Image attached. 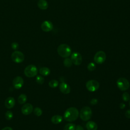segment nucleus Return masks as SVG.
<instances>
[{
  "instance_id": "f257e3e1",
  "label": "nucleus",
  "mask_w": 130,
  "mask_h": 130,
  "mask_svg": "<svg viewBox=\"0 0 130 130\" xmlns=\"http://www.w3.org/2000/svg\"><path fill=\"white\" fill-rule=\"evenodd\" d=\"M79 115V111L76 108L70 107L64 112L63 118L67 121L73 122L78 118Z\"/></svg>"
},
{
  "instance_id": "f03ea898",
  "label": "nucleus",
  "mask_w": 130,
  "mask_h": 130,
  "mask_svg": "<svg viewBox=\"0 0 130 130\" xmlns=\"http://www.w3.org/2000/svg\"><path fill=\"white\" fill-rule=\"evenodd\" d=\"M57 50L58 54L63 58H67L70 56L72 52L71 47L66 44H62L59 45Z\"/></svg>"
},
{
  "instance_id": "7ed1b4c3",
  "label": "nucleus",
  "mask_w": 130,
  "mask_h": 130,
  "mask_svg": "<svg viewBox=\"0 0 130 130\" xmlns=\"http://www.w3.org/2000/svg\"><path fill=\"white\" fill-rule=\"evenodd\" d=\"M80 118L83 121H88L89 120L92 115V111L91 109L88 106H85L83 107L79 113Z\"/></svg>"
},
{
  "instance_id": "20e7f679",
  "label": "nucleus",
  "mask_w": 130,
  "mask_h": 130,
  "mask_svg": "<svg viewBox=\"0 0 130 130\" xmlns=\"http://www.w3.org/2000/svg\"><path fill=\"white\" fill-rule=\"evenodd\" d=\"M24 73L27 77H34L37 75L38 73V69L35 65L30 64L25 68Z\"/></svg>"
},
{
  "instance_id": "39448f33",
  "label": "nucleus",
  "mask_w": 130,
  "mask_h": 130,
  "mask_svg": "<svg viewBox=\"0 0 130 130\" xmlns=\"http://www.w3.org/2000/svg\"><path fill=\"white\" fill-rule=\"evenodd\" d=\"M116 84L118 88L121 91H125L127 90L129 86L128 81L124 78H119L116 82Z\"/></svg>"
},
{
  "instance_id": "423d86ee",
  "label": "nucleus",
  "mask_w": 130,
  "mask_h": 130,
  "mask_svg": "<svg viewBox=\"0 0 130 130\" xmlns=\"http://www.w3.org/2000/svg\"><path fill=\"white\" fill-rule=\"evenodd\" d=\"M100 87V84L98 81L95 80H90L86 83L87 89L90 92H94L97 90Z\"/></svg>"
},
{
  "instance_id": "0eeeda50",
  "label": "nucleus",
  "mask_w": 130,
  "mask_h": 130,
  "mask_svg": "<svg viewBox=\"0 0 130 130\" xmlns=\"http://www.w3.org/2000/svg\"><path fill=\"white\" fill-rule=\"evenodd\" d=\"M11 58L16 63H21L24 60V55L19 51H15L11 55Z\"/></svg>"
},
{
  "instance_id": "6e6552de",
  "label": "nucleus",
  "mask_w": 130,
  "mask_h": 130,
  "mask_svg": "<svg viewBox=\"0 0 130 130\" xmlns=\"http://www.w3.org/2000/svg\"><path fill=\"white\" fill-rule=\"evenodd\" d=\"M106 59V55L103 51H98L94 56V61L98 64H102L105 62Z\"/></svg>"
},
{
  "instance_id": "1a4fd4ad",
  "label": "nucleus",
  "mask_w": 130,
  "mask_h": 130,
  "mask_svg": "<svg viewBox=\"0 0 130 130\" xmlns=\"http://www.w3.org/2000/svg\"><path fill=\"white\" fill-rule=\"evenodd\" d=\"M71 59L73 64L76 66H79L82 62V57L81 54L78 52H73L71 54Z\"/></svg>"
},
{
  "instance_id": "9d476101",
  "label": "nucleus",
  "mask_w": 130,
  "mask_h": 130,
  "mask_svg": "<svg viewBox=\"0 0 130 130\" xmlns=\"http://www.w3.org/2000/svg\"><path fill=\"white\" fill-rule=\"evenodd\" d=\"M12 83L14 87L16 89H18L21 88L23 86L24 84V80L21 77L17 76L13 80Z\"/></svg>"
},
{
  "instance_id": "9b49d317",
  "label": "nucleus",
  "mask_w": 130,
  "mask_h": 130,
  "mask_svg": "<svg viewBox=\"0 0 130 130\" xmlns=\"http://www.w3.org/2000/svg\"><path fill=\"white\" fill-rule=\"evenodd\" d=\"M41 27L44 31L49 32L53 29V25L51 21L48 20H45L42 23Z\"/></svg>"
},
{
  "instance_id": "f8f14e48",
  "label": "nucleus",
  "mask_w": 130,
  "mask_h": 130,
  "mask_svg": "<svg viewBox=\"0 0 130 130\" xmlns=\"http://www.w3.org/2000/svg\"><path fill=\"white\" fill-rule=\"evenodd\" d=\"M33 110V106L30 103L24 104L21 108V112L25 115H29L31 113Z\"/></svg>"
},
{
  "instance_id": "ddd939ff",
  "label": "nucleus",
  "mask_w": 130,
  "mask_h": 130,
  "mask_svg": "<svg viewBox=\"0 0 130 130\" xmlns=\"http://www.w3.org/2000/svg\"><path fill=\"white\" fill-rule=\"evenodd\" d=\"M60 91L63 94H68L71 91V87L69 84L66 82H61L59 86Z\"/></svg>"
},
{
  "instance_id": "4468645a",
  "label": "nucleus",
  "mask_w": 130,
  "mask_h": 130,
  "mask_svg": "<svg viewBox=\"0 0 130 130\" xmlns=\"http://www.w3.org/2000/svg\"><path fill=\"white\" fill-rule=\"evenodd\" d=\"M15 104V100L13 97H8L5 101V106L8 109H11L14 107Z\"/></svg>"
},
{
  "instance_id": "2eb2a0df",
  "label": "nucleus",
  "mask_w": 130,
  "mask_h": 130,
  "mask_svg": "<svg viewBox=\"0 0 130 130\" xmlns=\"http://www.w3.org/2000/svg\"><path fill=\"white\" fill-rule=\"evenodd\" d=\"M87 130H97L98 125L95 122L92 121H88L86 125Z\"/></svg>"
},
{
  "instance_id": "dca6fc26",
  "label": "nucleus",
  "mask_w": 130,
  "mask_h": 130,
  "mask_svg": "<svg viewBox=\"0 0 130 130\" xmlns=\"http://www.w3.org/2000/svg\"><path fill=\"white\" fill-rule=\"evenodd\" d=\"M38 6L41 10H46L48 8V4L46 0H39L38 2Z\"/></svg>"
},
{
  "instance_id": "f3484780",
  "label": "nucleus",
  "mask_w": 130,
  "mask_h": 130,
  "mask_svg": "<svg viewBox=\"0 0 130 130\" xmlns=\"http://www.w3.org/2000/svg\"><path fill=\"white\" fill-rule=\"evenodd\" d=\"M62 120V117L59 115H55L51 117V122L55 124H59L60 123Z\"/></svg>"
},
{
  "instance_id": "a211bd4d",
  "label": "nucleus",
  "mask_w": 130,
  "mask_h": 130,
  "mask_svg": "<svg viewBox=\"0 0 130 130\" xmlns=\"http://www.w3.org/2000/svg\"><path fill=\"white\" fill-rule=\"evenodd\" d=\"M39 73L41 75L43 76H47L50 74V70L47 67H42L41 69H40Z\"/></svg>"
},
{
  "instance_id": "6ab92c4d",
  "label": "nucleus",
  "mask_w": 130,
  "mask_h": 130,
  "mask_svg": "<svg viewBox=\"0 0 130 130\" xmlns=\"http://www.w3.org/2000/svg\"><path fill=\"white\" fill-rule=\"evenodd\" d=\"M27 101V96L25 94H21L18 98V102L20 104H24Z\"/></svg>"
},
{
  "instance_id": "aec40b11",
  "label": "nucleus",
  "mask_w": 130,
  "mask_h": 130,
  "mask_svg": "<svg viewBox=\"0 0 130 130\" xmlns=\"http://www.w3.org/2000/svg\"><path fill=\"white\" fill-rule=\"evenodd\" d=\"M76 125L74 123H69L67 124L63 128V130H75Z\"/></svg>"
},
{
  "instance_id": "412c9836",
  "label": "nucleus",
  "mask_w": 130,
  "mask_h": 130,
  "mask_svg": "<svg viewBox=\"0 0 130 130\" xmlns=\"http://www.w3.org/2000/svg\"><path fill=\"white\" fill-rule=\"evenodd\" d=\"M73 62L71 59V58H69L68 57L65 58V59L63 60V64L66 67L70 68L72 66Z\"/></svg>"
},
{
  "instance_id": "4be33fe9",
  "label": "nucleus",
  "mask_w": 130,
  "mask_h": 130,
  "mask_svg": "<svg viewBox=\"0 0 130 130\" xmlns=\"http://www.w3.org/2000/svg\"><path fill=\"white\" fill-rule=\"evenodd\" d=\"M59 83H58V81L56 80H52L51 81H49L48 85L49 86L52 88H56L58 86Z\"/></svg>"
},
{
  "instance_id": "5701e85b",
  "label": "nucleus",
  "mask_w": 130,
  "mask_h": 130,
  "mask_svg": "<svg viewBox=\"0 0 130 130\" xmlns=\"http://www.w3.org/2000/svg\"><path fill=\"white\" fill-rule=\"evenodd\" d=\"M87 68L89 71H94L96 68V65L94 62H90L88 64Z\"/></svg>"
},
{
  "instance_id": "b1692460",
  "label": "nucleus",
  "mask_w": 130,
  "mask_h": 130,
  "mask_svg": "<svg viewBox=\"0 0 130 130\" xmlns=\"http://www.w3.org/2000/svg\"><path fill=\"white\" fill-rule=\"evenodd\" d=\"M34 113L35 115L40 116L42 114V110L39 107H36L34 110Z\"/></svg>"
},
{
  "instance_id": "393cba45",
  "label": "nucleus",
  "mask_w": 130,
  "mask_h": 130,
  "mask_svg": "<svg viewBox=\"0 0 130 130\" xmlns=\"http://www.w3.org/2000/svg\"><path fill=\"white\" fill-rule=\"evenodd\" d=\"M13 117V114L11 111H8L5 113V118L7 120H10Z\"/></svg>"
},
{
  "instance_id": "a878e982",
  "label": "nucleus",
  "mask_w": 130,
  "mask_h": 130,
  "mask_svg": "<svg viewBox=\"0 0 130 130\" xmlns=\"http://www.w3.org/2000/svg\"><path fill=\"white\" fill-rule=\"evenodd\" d=\"M122 100L125 102H127L130 100V95L129 93L127 92H124L122 94Z\"/></svg>"
},
{
  "instance_id": "bb28decb",
  "label": "nucleus",
  "mask_w": 130,
  "mask_h": 130,
  "mask_svg": "<svg viewBox=\"0 0 130 130\" xmlns=\"http://www.w3.org/2000/svg\"><path fill=\"white\" fill-rule=\"evenodd\" d=\"M36 81L39 84H43L44 82V78L41 76H38L36 78Z\"/></svg>"
},
{
  "instance_id": "cd10ccee",
  "label": "nucleus",
  "mask_w": 130,
  "mask_h": 130,
  "mask_svg": "<svg viewBox=\"0 0 130 130\" xmlns=\"http://www.w3.org/2000/svg\"><path fill=\"white\" fill-rule=\"evenodd\" d=\"M11 47L14 50H17L19 48V45L17 42H13L11 44Z\"/></svg>"
},
{
  "instance_id": "c85d7f7f",
  "label": "nucleus",
  "mask_w": 130,
  "mask_h": 130,
  "mask_svg": "<svg viewBox=\"0 0 130 130\" xmlns=\"http://www.w3.org/2000/svg\"><path fill=\"white\" fill-rule=\"evenodd\" d=\"M98 102V100H97L96 99H95V98H94V99H92V100L90 101V104H91V105H95L97 104Z\"/></svg>"
},
{
  "instance_id": "c756f323",
  "label": "nucleus",
  "mask_w": 130,
  "mask_h": 130,
  "mask_svg": "<svg viewBox=\"0 0 130 130\" xmlns=\"http://www.w3.org/2000/svg\"><path fill=\"white\" fill-rule=\"evenodd\" d=\"M125 116L127 118H130V110H127L125 113Z\"/></svg>"
},
{
  "instance_id": "7c9ffc66",
  "label": "nucleus",
  "mask_w": 130,
  "mask_h": 130,
  "mask_svg": "<svg viewBox=\"0 0 130 130\" xmlns=\"http://www.w3.org/2000/svg\"><path fill=\"white\" fill-rule=\"evenodd\" d=\"M75 130H84V128L80 125H78L76 126Z\"/></svg>"
},
{
  "instance_id": "2f4dec72",
  "label": "nucleus",
  "mask_w": 130,
  "mask_h": 130,
  "mask_svg": "<svg viewBox=\"0 0 130 130\" xmlns=\"http://www.w3.org/2000/svg\"><path fill=\"white\" fill-rule=\"evenodd\" d=\"M119 107H120V109H123L125 108V105L124 103H121L120 104V105H119Z\"/></svg>"
},
{
  "instance_id": "473e14b6",
  "label": "nucleus",
  "mask_w": 130,
  "mask_h": 130,
  "mask_svg": "<svg viewBox=\"0 0 130 130\" xmlns=\"http://www.w3.org/2000/svg\"><path fill=\"white\" fill-rule=\"evenodd\" d=\"M1 130H13V129H12V127H11L10 126H7V127H5L3 128Z\"/></svg>"
},
{
  "instance_id": "72a5a7b5",
  "label": "nucleus",
  "mask_w": 130,
  "mask_h": 130,
  "mask_svg": "<svg viewBox=\"0 0 130 130\" xmlns=\"http://www.w3.org/2000/svg\"><path fill=\"white\" fill-rule=\"evenodd\" d=\"M129 106H130V100H129Z\"/></svg>"
}]
</instances>
